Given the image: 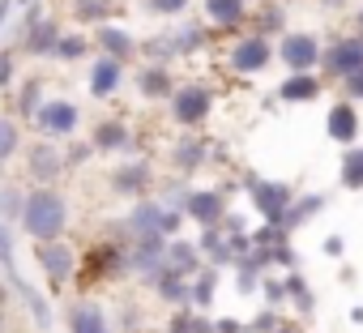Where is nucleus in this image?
Segmentation results:
<instances>
[{"label": "nucleus", "mask_w": 363, "mask_h": 333, "mask_svg": "<svg viewBox=\"0 0 363 333\" xmlns=\"http://www.w3.org/2000/svg\"><path fill=\"white\" fill-rule=\"evenodd\" d=\"M18 222H22V231H26L35 244H52V239H60L65 227H69V201H65L56 188H35V193H26Z\"/></svg>", "instance_id": "obj_1"}, {"label": "nucleus", "mask_w": 363, "mask_h": 333, "mask_svg": "<svg viewBox=\"0 0 363 333\" xmlns=\"http://www.w3.org/2000/svg\"><path fill=\"white\" fill-rule=\"evenodd\" d=\"M35 128L43 132V141H69V137H77V128H82V111H77V103H69V98H48V103H39V111H35Z\"/></svg>", "instance_id": "obj_2"}, {"label": "nucleus", "mask_w": 363, "mask_h": 333, "mask_svg": "<svg viewBox=\"0 0 363 333\" xmlns=\"http://www.w3.org/2000/svg\"><path fill=\"white\" fill-rule=\"evenodd\" d=\"M278 60L286 64V73H316L320 69V39L308 30H286L278 39Z\"/></svg>", "instance_id": "obj_3"}, {"label": "nucleus", "mask_w": 363, "mask_h": 333, "mask_svg": "<svg viewBox=\"0 0 363 333\" xmlns=\"http://www.w3.org/2000/svg\"><path fill=\"white\" fill-rule=\"evenodd\" d=\"M210 107H214V94L206 86H175L171 90V120L184 124V128L201 124L210 115Z\"/></svg>", "instance_id": "obj_4"}, {"label": "nucleus", "mask_w": 363, "mask_h": 333, "mask_svg": "<svg viewBox=\"0 0 363 333\" xmlns=\"http://www.w3.org/2000/svg\"><path fill=\"white\" fill-rule=\"evenodd\" d=\"M320 69L329 73V77H350V73H359L363 69V39L359 35H346V39H333V47L329 52H320Z\"/></svg>", "instance_id": "obj_5"}, {"label": "nucleus", "mask_w": 363, "mask_h": 333, "mask_svg": "<svg viewBox=\"0 0 363 333\" xmlns=\"http://www.w3.org/2000/svg\"><path fill=\"white\" fill-rule=\"evenodd\" d=\"M269 60H274V43H269L265 35H257V30H252V35H244V39L231 47V60H227V64H231L235 73L252 77V73H261Z\"/></svg>", "instance_id": "obj_6"}, {"label": "nucleus", "mask_w": 363, "mask_h": 333, "mask_svg": "<svg viewBox=\"0 0 363 333\" xmlns=\"http://www.w3.org/2000/svg\"><path fill=\"white\" fill-rule=\"evenodd\" d=\"M35 261H39V269H43L52 282H69V278L77 273V252H73V244H65V239L35 244Z\"/></svg>", "instance_id": "obj_7"}, {"label": "nucleus", "mask_w": 363, "mask_h": 333, "mask_svg": "<svg viewBox=\"0 0 363 333\" xmlns=\"http://www.w3.org/2000/svg\"><path fill=\"white\" fill-rule=\"evenodd\" d=\"M26 171H30L35 188H48V184L65 171V154L56 149V141H39V145H30V154H26Z\"/></svg>", "instance_id": "obj_8"}, {"label": "nucleus", "mask_w": 363, "mask_h": 333, "mask_svg": "<svg viewBox=\"0 0 363 333\" xmlns=\"http://www.w3.org/2000/svg\"><path fill=\"white\" fill-rule=\"evenodd\" d=\"M184 214L193 222H201V227H218L227 218V197L218 188H197V193L184 197Z\"/></svg>", "instance_id": "obj_9"}, {"label": "nucleus", "mask_w": 363, "mask_h": 333, "mask_svg": "<svg viewBox=\"0 0 363 333\" xmlns=\"http://www.w3.org/2000/svg\"><path fill=\"white\" fill-rule=\"evenodd\" d=\"M252 201L261 210V218H269L274 227L282 222L286 205H291V184H278V180H252Z\"/></svg>", "instance_id": "obj_10"}, {"label": "nucleus", "mask_w": 363, "mask_h": 333, "mask_svg": "<svg viewBox=\"0 0 363 333\" xmlns=\"http://www.w3.org/2000/svg\"><path fill=\"white\" fill-rule=\"evenodd\" d=\"M325 132H329L337 145H354V141H359V111H354L350 98H337V103L329 107V115H325Z\"/></svg>", "instance_id": "obj_11"}, {"label": "nucleus", "mask_w": 363, "mask_h": 333, "mask_svg": "<svg viewBox=\"0 0 363 333\" xmlns=\"http://www.w3.org/2000/svg\"><path fill=\"white\" fill-rule=\"evenodd\" d=\"M124 81V60H111V56H99L90 64V94L94 98H111Z\"/></svg>", "instance_id": "obj_12"}, {"label": "nucleus", "mask_w": 363, "mask_h": 333, "mask_svg": "<svg viewBox=\"0 0 363 333\" xmlns=\"http://www.w3.org/2000/svg\"><path fill=\"white\" fill-rule=\"evenodd\" d=\"M162 261H167V269H171V273H179V278H193V273L201 269V252H197V244L179 239V235H171V239H167Z\"/></svg>", "instance_id": "obj_13"}, {"label": "nucleus", "mask_w": 363, "mask_h": 333, "mask_svg": "<svg viewBox=\"0 0 363 333\" xmlns=\"http://www.w3.org/2000/svg\"><path fill=\"white\" fill-rule=\"evenodd\" d=\"M94 43H99V52L111 56V60H128V56L137 52V39H133L124 26H111V22H103V26L94 30Z\"/></svg>", "instance_id": "obj_14"}, {"label": "nucleus", "mask_w": 363, "mask_h": 333, "mask_svg": "<svg viewBox=\"0 0 363 333\" xmlns=\"http://www.w3.org/2000/svg\"><path fill=\"white\" fill-rule=\"evenodd\" d=\"M60 35L65 30H56V22H26V30H22V47L30 52V56H52L56 52V43H60Z\"/></svg>", "instance_id": "obj_15"}, {"label": "nucleus", "mask_w": 363, "mask_h": 333, "mask_svg": "<svg viewBox=\"0 0 363 333\" xmlns=\"http://www.w3.org/2000/svg\"><path fill=\"white\" fill-rule=\"evenodd\" d=\"M171 90H175V81H171V73H167V64H141V73H137V94L141 98H171Z\"/></svg>", "instance_id": "obj_16"}, {"label": "nucleus", "mask_w": 363, "mask_h": 333, "mask_svg": "<svg viewBox=\"0 0 363 333\" xmlns=\"http://www.w3.org/2000/svg\"><path fill=\"white\" fill-rule=\"evenodd\" d=\"M282 103H312L320 98V77L316 73H286V81L278 86Z\"/></svg>", "instance_id": "obj_17"}, {"label": "nucleus", "mask_w": 363, "mask_h": 333, "mask_svg": "<svg viewBox=\"0 0 363 333\" xmlns=\"http://www.w3.org/2000/svg\"><path fill=\"white\" fill-rule=\"evenodd\" d=\"M150 184V166L145 162H120L111 171V188L124 197H141V188Z\"/></svg>", "instance_id": "obj_18"}, {"label": "nucleus", "mask_w": 363, "mask_h": 333, "mask_svg": "<svg viewBox=\"0 0 363 333\" xmlns=\"http://www.w3.org/2000/svg\"><path fill=\"white\" fill-rule=\"evenodd\" d=\"M150 231H162V201L137 197V205L128 214V235H150Z\"/></svg>", "instance_id": "obj_19"}, {"label": "nucleus", "mask_w": 363, "mask_h": 333, "mask_svg": "<svg viewBox=\"0 0 363 333\" xmlns=\"http://www.w3.org/2000/svg\"><path fill=\"white\" fill-rule=\"evenodd\" d=\"M69 333H107V316H103V307L90 303V299L73 303V307H69Z\"/></svg>", "instance_id": "obj_20"}, {"label": "nucleus", "mask_w": 363, "mask_h": 333, "mask_svg": "<svg viewBox=\"0 0 363 333\" xmlns=\"http://www.w3.org/2000/svg\"><path fill=\"white\" fill-rule=\"evenodd\" d=\"M90 145H94V149H128V145H133V132H128V124H120V120H103V124L90 132Z\"/></svg>", "instance_id": "obj_21"}, {"label": "nucleus", "mask_w": 363, "mask_h": 333, "mask_svg": "<svg viewBox=\"0 0 363 333\" xmlns=\"http://www.w3.org/2000/svg\"><path fill=\"white\" fill-rule=\"evenodd\" d=\"M206 154H210V145L206 141H193V137H179L175 141V154H171V162H175V171H197V166L206 162Z\"/></svg>", "instance_id": "obj_22"}, {"label": "nucleus", "mask_w": 363, "mask_h": 333, "mask_svg": "<svg viewBox=\"0 0 363 333\" xmlns=\"http://www.w3.org/2000/svg\"><path fill=\"white\" fill-rule=\"evenodd\" d=\"M154 286H158V295H162L167 303H175V307H193V286H189V278H179V273L167 269Z\"/></svg>", "instance_id": "obj_23"}, {"label": "nucleus", "mask_w": 363, "mask_h": 333, "mask_svg": "<svg viewBox=\"0 0 363 333\" xmlns=\"http://www.w3.org/2000/svg\"><path fill=\"white\" fill-rule=\"evenodd\" d=\"M342 188L346 193H363V145H346L342 154Z\"/></svg>", "instance_id": "obj_24"}, {"label": "nucleus", "mask_w": 363, "mask_h": 333, "mask_svg": "<svg viewBox=\"0 0 363 333\" xmlns=\"http://www.w3.org/2000/svg\"><path fill=\"white\" fill-rule=\"evenodd\" d=\"M244 9H248V0H206V18L214 26H240Z\"/></svg>", "instance_id": "obj_25"}, {"label": "nucleus", "mask_w": 363, "mask_h": 333, "mask_svg": "<svg viewBox=\"0 0 363 333\" xmlns=\"http://www.w3.org/2000/svg\"><path fill=\"white\" fill-rule=\"evenodd\" d=\"M320 210H325V197H320V193L299 197V205H286V214H282V222H278V227H282V231H295L303 218H312V214H320Z\"/></svg>", "instance_id": "obj_26"}, {"label": "nucleus", "mask_w": 363, "mask_h": 333, "mask_svg": "<svg viewBox=\"0 0 363 333\" xmlns=\"http://www.w3.org/2000/svg\"><path fill=\"white\" fill-rule=\"evenodd\" d=\"M13 286H18V295L26 299L30 316L39 320V329H52V307H48V299H43V295H35V286H30L26 278H18V273H13Z\"/></svg>", "instance_id": "obj_27"}, {"label": "nucleus", "mask_w": 363, "mask_h": 333, "mask_svg": "<svg viewBox=\"0 0 363 333\" xmlns=\"http://www.w3.org/2000/svg\"><path fill=\"white\" fill-rule=\"evenodd\" d=\"M197 252H210L218 265H227L231 261V248H227V239L218 235V227H201V239H197Z\"/></svg>", "instance_id": "obj_28"}, {"label": "nucleus", "mask_w": 363, "mask_h": 333, "mask_svg": "<svg viewBox=\"0 0 363 333\" xmlns=\"http://www.w3.org/2000/svg\"><path fill=\"white\" fill-rule=\"evenodd\" d=\"M18 149H22V128H18V120H5V115H0V162H9Z\"/></svg>", "instance_id": "obj_29"}, {"label": "nucleus", "mask_w": 363, "mask_h": 333, "mask_svg": "<svg viewBox=\"0 0 363 333\" xmlns=\"http://www.w3.org/2000/svg\"><path fill=\"white\" fill-rule=\"evenodd\" d=\"M22 201H26V193H22V188H13V184L0 188V218H5V227L22 218Z\"/></svg>", "instance_id": "obj_30"}, {"label": "nucleus", "mask_w": 363, "mask_h": 333, "mask_svg": "<svg viewBox=\"0 0 363 333\" xmlns=\"http://www.w3.org/2000/svg\"><path fill=\"white\" fill-rule=\"evenodd\" d=\"M86 52H90V39H86V35H60V43H56L52 56H56V60H82Z\"/></svg>", "instance_id": "obj_31"}, {"label": "nucleus", "mask_w": 363, "mask_h": 333, "mask_svg": "<svg viewBox=\"0 0 363 333\" xmlns=\"http://www.w3.org/2000/svg\"><path fill=\"white\" fill-rule=\"evenodd\" d=\"M214 286H218V273H214V269H197V282H193V307H210Z\"/></svg>", "instance_id": "obj_32"}, {"label": "nucleus", "mask_w": 363, "mask_h": 333, "mask_svg": "<svg viewBox=\"0 0 363 333\" xmlns=\"http://www.w3.org/2000/svg\"><path fill=\"white\" fill-rule=\"evenodd\" d=\"M206 329H214V324H206V320L193 316L189 307H179V316H171V329H167V333H206Z\"/></svg>", "instance_id": "obj_33"}, {"label": "nucleus", "mask_w": 363, "mask_h": 333, "mask_svg": "<svg viewBox=\"0 0 363 333\" xmlns=\"http://www.w3.org/2000/svg\"><path fill=\"white\" fill-rule=\"evenodd\" d=\"M39 94H43V86H39V81H26V86H22L18 107H22V115H26V120H35V111H39Z\"/></svg>", "instance_id": "obj_34"}, {"label": "nucleus", "mask_w": 363, "mask_h": 333, "mask_svg": "<svg viewBox=\"0 0 363 333\" xmlns=\"http://www.w3.org/2000/svg\"><path fill=\"white\" fill-rule=\"evenodd\" d=\"M145 9L150 13H162V18H175V13L189 9V0H145Z\"/></svg>", "instance_id": "obj_35"}, {"label": "nucleus", "mask_w": 363, "mask_h": 333, "mask_svg": "<svg viewBox=\"0 0 363 333\" xmlns=\"http://www.w3.org/2000/svg\"><path fill=\"white\" fill-rule=\"evenodd\" d=\"M342 98L363 103V69H359V73H350V77H342Z\"/></svg>", "instance_id": "obj_36"}, {"label": "nucleus", "mask_w": 363, "mask_h": 333, "mask_svg": "<svg viewBox=\"0 0 363 333\" xmlns=\"http://www.w3.org/2000/svg\"><path fill=\"white\" fill-rule=\"evenodd\" d=\"M13 81V56L9 52H0V90H5Z\"/></svg>", "instance_id": "obj_37"}, {"label": "nucleus", "mask_w": 363, "mask_h": 333, "mask_svg": "<svg viewBox=\"0 0 363 333\" xmlns=\"http://www.w3.org/2000/svg\"><path fill=\"white\" fill-rule=\"evenodd\" d=\"M325 252H329V256H342V239H337V235H329V239H325Z\"/></svg>", "instance_id": "obj_38"}, {"label": "nucleus", "mask_w": 363, "mask_h": 333, "mask_svg": "<svg viewBox=\"0 0 363 333\" xmlns=\"http://www.w3.org/2000/svg\"><path fill=\"white\" fill-rule=\"evenodd\" d=\"M9 9H13V0H0V30H5V18H9Z\"/></svg>", "instance_id": "obj_39"}, {"label": "nucleus", "mask_w": 363, "mask_h": 333, "mask_svg": "<svg viewBox=\"0 0 363 333\" xmlns=\"http://www.w3.org/2000/svg\"><path fill=\"white\" fill-rule=\"evenodd\" d=\"M354 35H359V39H363V9H359V13H354Z\"/></svg>", "instance_id": "obj_40"}, {"label": "nucleus", "mask_w": 363, "mask_h": 333, "mask_svg": "<svg viewBox=\"0 0 363 333\" xmlns=\"http://www.w3.org/2000/svg\"><path fill=\"white\" fill-rule=\"evenodd\" d=\"M320 5H329V9H342V5H346V0H320Z\"/></svg>", "instance_id": "obj_41"}, {"label": "nucleus", "mask_w": 363, "mask_h": 333, "mask_svg": "<svg viewBox=\"0 0 363 333\" xmlns=\"http://www.w3.org/2000/svg\"><path fill=\"white\" fill-rule=\"evenodd\" d=\"M274 333H295V329H274Z\"/></svg>", "instance_id": "obj_42"}, {"label": "nucleus", "mask_w": 363, "mask_h": 333, "mask_svg": "<svg viewBox=\"0 0 363 333\" xmlns=\"http://www.w3.org/2000/svg\"><path fill=\"white\" fill-rule=\"evenodd\" d=\"M18 5H26V0H18Z\"/></svg>", "instance_id": "obj_43"}, {"label": "nucleus", "mask_w": 363, "mask_h": 333, "mask_svg": "<svg viewBox=\"0 0 363 333\" xmlns=\"http://www.w3.org/2000/svg\"><path fill=\"white\" fill-rule=\"evenodd\" d=\"M240 333H248V329H240Z\"/></svg>", "instance_id": "obj_44"}, {"label": "nucleus", "mask_w": 363, "mask_h": 333, "mask_svg": "<svg viewBox=\"0 0 363 333\" xmlns=\"http://www.w3.org/2000/svg\"><path fill=\"white\" fill-rule=\"evenodd\" d=\"M206 333H214V329H206Z\"/></svg>", "instance_id": "obj_45"}, {"label": "nucleus", "mask_w": 363, "mask_h": 333, "mask_svg": "<svg viewBox=\"0 0 363 333\" xmlns=\"http://www.w3.org/2000/svg\"><path fill=\"white\" fill-rule=\"evenodd\" d=\"M107 5H111V0H107Z\"/></svg>", "instance_id": "obj_46"}]
</instances>
